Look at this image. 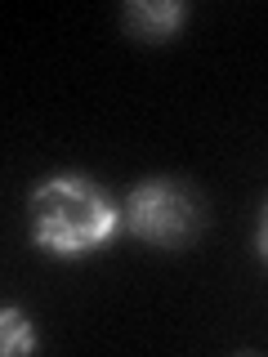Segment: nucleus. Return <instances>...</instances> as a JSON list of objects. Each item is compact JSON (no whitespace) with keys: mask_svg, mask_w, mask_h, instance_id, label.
Wrapping results in <instances>:
<instances>
[{"mask_svg":"<svg viewBox=\"0 0 268 357\" xmlns=\"http://www.w3.org/2000/svg\"><path fill=\"white\" fill-rule=\"evenodd\" d=\"M31 210H36L40 237L50 245H59V250H81V245L103 237L107 223H112L103 197L89 183H81V178H54V183H45Z\"/></svg>","mask_w":268,"mask_h":357,"instance_id":"f257e3e1","label":"nucleus"},{"mask_svg":"<svg viewBox=\"0 0 268 357\" xmlns=\"http://www.w3.org/2000/svg\"><path fill=\"white\" fill-rule=\"evenodd\" d=\"M130 223L139 232H148L152 241H184L193 232V206L174 192V188H139L130 201Z\"/></svg>","mask_w":268,"mask_h":357,"instance_id":"f03ea898","label":"nucleus"},{"mask_svg":"<svg viewBox=\"0 0 268 357\" xmlns=\"http://www.w3.org/2000/svg\"><path fill=\"white\" fill-rule=\"evenodd\" d=\"M264 245H268V223H264Z\"/></svg>","mask_w":268,"mask_h":357,"instance_id":"20e7f679","label":"nucleus"},{"mask_svg":"<svg viewBox=\"0 0 268 357\" xmlns=\"http://www.w3.org/2000/svg\"><path fill=\"white\" fill-rule=\"evenodd\" d=\"M126 18H130V22H139L143 31H161L165 22L174 18V9H170V5H134Z\"/></svg>","mask_w":268,"mask_h":357,"instance_id":"7ed1b4c3","label":"nucleus"}]
</instances>
